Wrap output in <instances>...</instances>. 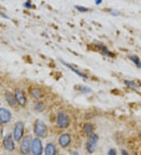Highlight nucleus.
Masks as SVG:
<instances>
[{"label":"nucleus","mask_w":141,"mask_h":155,"mask_svg":"<svg viewBox=\"0 0 141 155\" xmlns=\"http://www.w3.org/2000/svg\"><path fill=\"white\" fill-rule=\"evenodd\" d=\"M34 133L38 138H45L48 136V128L43 121L37 120L35 122Z\"/></svg>","instance_id":"nucleus-1"},{"label":"nucleus","mask_w":141,"mask_h":155,"mask_svg":"<svg viewBox=\"0 0 141 155\" xmlns=\"http://www.w3.org/2000/svg\"><path fill=\"white\" fill-rule=\"evenodd\" d=\"M56 123L61 129H67L70 125V118L68 114L64 112H60L57 114L56 117Z\"/></svg>","instance_id":"nucleus-2"},{"label":"nucleus","mask_w":141,"mask_h":155,"mask_svg":"<svg viewBox=\"0 0 141 155\" xmlns=\"http://www.w3.org/2000/svg\"><path fill=\"white\" fill-rule=\"evenodd\" d=\"M98 140H99V137L95 133H92L90 136H89L88 140H87L86 143V149L89 153H93L95 151Z\"/></svg>","instance_id":"nucleus-3"},{"label":"nucleus","mask_w":141,"mask_h":155,"mask_svg":"<svg viewBox=\"0 0 141 155\" xmlns=\"http://www.w3.org/2000/svg\"><path fill=\"white\" fill-rule=\"evenodd\" d=\"M31 150L33 155H42L43 151V147H42V140L39 138L36 137L32 140Z\"/></svg>","instance_id":"nucleus-4"},{"label":"nucleus","mask_w":141,"mask_h":155,"mask_svg":"<svg viewBox=\"0 0 141 155\" xmlns=\"http://www.w3.org/2000/svg\"><path fill=\"white\" fill-rule=\"evenodd\" d=\"M25 132V124L22 121H18L15 124V127L13 129V138L16 141L22 139Z\"/></svg>","instance_id":"nucleus-5"},{"label":"nucleus","mask_w":141,"mask_h":155,"mask_svg":"<svg viewBox=\"0 0 141 155\" xmlns=\"http://www.w3.org/2000/svg\"><path fill=\"white\" fill-rule=\"evenodd\" d=\"M32 142H31V136H26L22 138L21 143V151L23 154H28L31 150Z\"/></svg>","instance_id":"nucleus-6"},{"label":"nucleus","mask_w":141,"mask_h":155,"mask_svg":"<svg viewBox=\"0 0 141 155\" xmlns=\"http://www.w3.org/2000/svg\"><path fill=\"white\" fill-rule=\"evenodd\" d=\"M14 97H15V99L16 100H17V104H20L21 106L24 107L26 105L27 98L26 97H25V93H24L22 90H21V89H16Z\"/></svg>","instance_id":"nucleus-7"},{"label":"nucleus","mask_w":141,"mask_h":155,"mask_svg":"<svg viewBox=\"0 0 141 155\" xmlns=\"http://www.w3.org/2000/svg\"><path fill=\"white\" fill-rule=\"evenodd\" d=\"M3 145L5 149L8 151H13V150L15 149V145H14L11 135L8 134L5 136L3 140Z\"/></svg>","instance_id":"nucleus-8"},{"label":"nucleus","mask_w":141,"mask_h":155,"mask_svg":"<svg viewBox=\"0 0 141 155\" xmlns=\"http://www.w3.org/2000/svg\"><path fill=\"white\" fill-rule=\"evenodd\" d=\"M11 113L6 108H0V123H8L11 120Z\"/></svg>","instance_id":"nucleus-9"},{"label":"nucleus","mask_w":141,"mask_h":155,"mask_svg":"<svg viewBox=\"0 0 141 155\" xmlns=\"http://www.w3.org/2000/svg\"><path fill=\"white\" fill-rule=\"evenodd\" d=\"M71 141H72V138H71L70 135L67 134V133L62 134L60 136V138H59V144L62 147H68L70 145V143H71Z\"/></svg>","instance_id":"nucleus-10"},{"label":"nucleus","mask_w":141,"mask_h":155,"mask_svg":"<svg viewBox=\"0 0 141 155\" xmlns=\"http://www.w3.org/2000/svg\"><path fill=\"white\" fill-rule=\"evenodd\" d=\"M61 62L63 63V64H64V65H65V66L67 67V68H69V69H71V70H72V71H73V72H75V74H77L78 75H79V76H80V77L83 78H87V75H86V74H84V73H83V72L80 71V70H78L77 68H74L73 66H72V65H71V64H68V63L65 62V61H61Z\"/></svg>","instance_id":"nucleus-11"},{"label":"nucleus","mask_w":141,"mask_h":155,"mask_svg":"<svg viewBox=\"0 0 141 155\" xmlns=\"http://www.w3.org/2000/svg\"><path fill=\"white\" fill-rule=\"evenodd\" d=\"M56 146L52 143L47 144L45 148V155H56Z\"/></svg>","instance_id":"nucleus-12"},{"label":"nucleus","mask_w":141,"mask_h":155,"mask_svg":"<svg viewBox=\"0 0 141 155\" xmlns=\"http://www.w3.org/2000/svg\"><path fill=\"white\" fill-rule=\"evenodd\" d=\"M30 94L32 97H34L35 99H40L42 97V91L39 89H37V88H33V89H30Z\"/></svg>","instance_id":"nucleus-13"},{"label":"nucleus","mask_w":141,"mask_h":155,"mask_svg":"<svg viewBox=\"0 0 141 155\" xmlns=\"http://www.w3.org/2000/svg\"><path fill=\"white\" fill-rule=\"evenodd\" d=\"M6 99L10 106H15L16 104H17V100H16L15 99V97H14V95L11 94L10 93H6Z\"/></svg>","instance_id":"nucleus-14"},{"label":"nucleus","mask_w":141,"mask_h":155,"mask_svg":"<svg viewBox=\"0 0 141 155\" xmlns=\"http://www.w3.org/2000/svg\"><path fill=\"white\" fill-rule=\"evenodd\" d=\"M92 130H93V126L92 124H86L84 126V132L87 136H90L92 134Z\"/></svg>","instance_id":"nucleus-15"},{"label":"nucleus","mask_w":141,"mask_h":155,"mask_svg":"<svg viewBox=\"0 0 141 155\" xmlns=\"http://www.w3.org/2000/svg\"><path fill=\"white\" fill-rule=\"evenodd\" d=\"M129 59L135 64L136 66L141 69V61L139 59V57L136 56H130Z\"/></svg>","instance_id":"nucleus-16"},{"label":"nucleus","mask_w":141,"mask_h":155,"mask_svg":"<svg viewBox=\"0 0 141 155\" xmlns=\"http://www.w3.org/2000/svg\"><path fill=\"white\" fill-rule=\"evenodd\" d=\"M99 49H100V51L103 53V55L107 56V57H111V56H112V53H111V51H109V50L107 49V48L105 47L104 45H99Z\"/></svg>","instance_id":"nucleus-17"},{"label":"nucleus","mask_w":141,"mask_h":155,"mask_svg":"<svg viewBox=\"0 0 141 155\" xmlns=\"http://www.w3.org/2000/svg\"><path fill=\"white\" fill-rule=\"evenodd\" d=\"M35 109L39 112L43 111L44 109H45V105H44L43 103L38 102L36 103L35 105Z\"/></svg>","instance_id":"nucleus-18"},{"label":"nucleus","mask_w":141,"mask_h":155,"mask_svg":"<svg viewBox=\"0 0 141 155\" xmlns=\"http://www.w3.org/2000/svg\"><path fill=\"white\" fill-rule=\"evenodd\" d=\"M79 89L83 94H87V93H89L91 92V89L89 88L86 87V86H83V85H80L79 87Z\"/></svg>","instance_id":"nucleus-19"},{"label":"nucleus","mask_w":141,"mask_h":155,"mask_svg":"<svg viewBox=\"0 0 141 155\" xmlns=\"http://www.w3.org/2000/svg\"><path fill=\"white\" fill-rule=\"evenodd\" d=\"M125 83L128 85L129 87L133 88V89H136V88H138L137 84L136 83V82H134V81H130V80H126V81H125Z\"/></svg>","instance_id":"nucleus-20"},{"label":"nucleus","mask_w":141,"mask_h":155,"mask_svg":"<svg viewBox=\"0 0 141 155\" xmlns=\"http://www.w3.org/2000/svg\"><path fill=\"white\" fill-rule=\"evenodd\" d=\"M75 8H76V10H78L79 12H81V13H85V12L89 11L88 8L82 6H75Z\"/></svg>","instance_id":"nucleus-21"},{"label":"nucleus","mask_w":141,"mask_h":155,"mask_svg":"<svg viewBox=\"0 0 141 155\" xmlns=\"http://www.w3.org/2000/svg\"><path fill=\"white\" fill-rule=\"evenodd\" d=\"M24 6H25V8H27V9H30L32 6V2H31L30 1H27V2H25V3H24Z\"/></svg>","instance_id":"nucleus-22"},{"label":"nucleus","mask_w":141,"mask_h":155,"mask_svg":"<svg viewBox=\"0 0 141 155\" xmlns=\"http://www.w3.org/2000/svg\"><path fill=\"white\" fill-rule=\"evenodd\" d=\"M107 155H117V153H116V151H115V150L111 149V150H109V151H108Z\"/></svg>","instance_id":"nucleus-23"},{"label":"nucleus","mask_w":141,"mask_h":155,"mask_svg":"<svg viewBox=\"0 0 141 155\" xmlns=\"http://www.w3.org/2000/svg\"><path fill=\"white\" fill-rule=\"evenodd\" d=\"M111 14L113 16H119V12L117 11V10H114V11L111 12Z\"/></svg>","instance_id":"nucleus-24"},{"label":"nucleus","mask_w":141,"mask_h":155,"mask_svg":"<svg viewBox=\"0 0 141 155\" xmlns=\"http://www.w3.org/2000/svg\"><path fill=\"white\" fill-rule=\"evenodd\" d=\"M122 155H129V153L125 150H122Z\"/></svg>","instance_id":"nucleus-25"},{"label":"nucleus","mask_w":141,"mask_h":155,"mask_svg":"<svg viewBox=\"0 0 141 155\" xmlns=\"http://www.w3.org/2000/svg\"><path fill=\"white\" fill-rule=\"evenodd\" d=\"M95 3H96V5H100V4L102 3V0H96V2H95Z\"/></svg>","instance_id":"nucleus-26"},{"label":"nucleus","mask_w":141,"mask_h":155,"mask_svg":"<svg viewBox=\"0 0 141 155\" xmlns=\"http://www.w3.org/2000/svg\"><path fill=\"white\" fill-rule=\"evenodd\" d=\"M71 155H79V153L77 151H73L71 153Z\"/></svg>","instance_id":"nucleus-27"}]
</instances>
